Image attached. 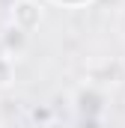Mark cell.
<instances>
[{
    "mask_svg": "<svg viewBox=\"0 0 125 128\" xmlns=\"http://www.w3.org/2000/svg\"><path fill=\"white\" fill-rule=\"evenodd\" d=\"M39 21H42V3H36V0H18L12 6V27L30 33V30L39 27Z\"/></svg>",
    "mask_w": 125,
    "mask_h": 128,
    "instance_id": "obj_1",
    "label": "cell"
},
{
    "mask_svg": "<svg viewBox=\"0 0 125 128\" xmlns=\"http://www.w3.org/2000/svg\"><path fill=\"white\" fill-rule=\"evenodd\" d=\"M27 30H18V27H9L3 33V48H6V57H21L27 51Z\"/></svg>",
    "mask_w": 125,
    "mask_h": 128,
    "instance_id": "obj_2",
    "label": "cell"
},
{
    "mask_svg": "<svg viewBox=\"0 0 125 128\" xmlns=\"http://www.w3.org/2000/svg\"><path fill=\"white\" fill-rule=\"evenodd\" d=\"M78 104H80V113H101V96L95 92L92 86H86V90H80V96H78Z\"/></svg>",
    "mask_w": 125,
    "mask_h": 128,
    "instance_id": "obj_3",
    "label": "cell"
},
{
    "mask_svg": "<svg viewBox=\"0 0 125 128\" xmlns=\"http://www.w3.org/2000/svg\"><path fill=\"white\" fill-rule=\"evenodd\" d=\"M12 80V57L0 54V86H6Z\"/></svg>",
    "mask_w": 125,
    "mask_h": 128,
    "instance_id": "obj_4",
    "label": "cell"
},
{
    "mask_svg": "<svg viewBox=\"0 0 125 128\" xmlns=\"http://www.w3.org/2000/svg\"><path fill=\"white\" fill-rule=\"evenodd\" d=\"M33 119H36V122H39V119H42V122H48V110H45V107H42V110L36 107V110H33Z\"/></svg>",
    "mask_w": 125,
    "mask_h": 128,
    "instance_id": "obj_5",
    "label": "cell"
}]
</instances>
